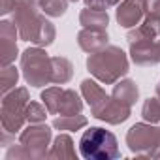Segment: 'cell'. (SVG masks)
<instances>
[{
  "label": "cell",
  "instance_id": "obj_15",
  "mask_svg": "<svg viewBox=\"0 0 160 160\" xmlns=\"http://www.w3.org/2000/svg\"><path fill=\"white\" fill-rule=\"evenodd\" d=\"M96 119L98 121H104L108 124H121V122H124V121L130 119V108L124 106V104H121V102H117L111 96V100L108 102V106L104 108V111Z\"/></svg>",
  "mask_w": 160,
  "mask_h": 160
},
{
  "label": "cell",
  "instance_id": "obj_29",
  "mask_svg": "<svg viewBox=\"0 0 160 160\" xmlns=\"http://www.w3.org/2000/svg\"><path fill=\"white\" fill-rule=\"evenodd\" d=\"M15 4L17 0H0V13L2 15H8L15 10Z\"/></svg>",
  "mask_w": 160,
  "mask_h": 160
},
{
  "label": "cell",
  "instance_id": "obj_8",
  "mask_svg": "<svg viewBox=\"0 0 160 160\" xmlns=\"http://www.w3.org/2000/svg\"><path fill=\"white\" fill-rule=\"evenodd\" d=\"M130 58L138 66H154L160 64V38L141 40L130 43Z\"/></svg>",
  "mask_w": 160,
  "mask_h": 160
},
{
  "label": "cell",
  "instance_id": "obj_25",
  "mask_svg": "<svg viewBox=\"0 0 160 160\" xmlns=\"http://www.w3.org/2000/svg\"><path fill=\"white\" fill-rule=\"evenodd\" d=\"M47 113H49L47 108H43L42 104H38V102H28V106H27V122H30V124L45 122Z\"/></svg>",
  "mask_w": 160,
  "mask_h": 160
},
{
  "label": "cell",
  "instance_id": "obj_22",
  "mask_svg": "<svg viewBox=\"0 0 160 160\" xmlns=\"http://www.w3.org/2000/svg\"><path fill=\"white\" fill-rule=\"evenodd\" d=\"M17 81H19V70L13 64L2 66V72H0V89H2V94L13 91Z\"/></svg>",
  "mask_w": 160,
  "mask_h": 160
},
{
  "label": "cell",
  "instance_id": "obj_23",
  "mask_svg": "<svg viewBox=\"0 0 160 160\" xmlns=\"http://www.w3.org/2000/svg\"><path fill=\"white\" fill-rule=\"evenodd\" d=\"M62 91L64 89H60V87H49V89H45L43 92H42V102H43V106L47 108V111L51 113V115H57L58 113V104H60V94H62Z\"/></svg>",
  "mask_w": 160,
  "mask_h": 160
},
{
  "label": "cell",
  "instance_id": "obj_28",
  "mask_svg": "<svg viewBox=\"0 0 160 160\" xmlns=\"http://www.w3.org/2000/svg\"><path fill=\"white\" fill-rule=\"evenodd\" d=\"M121 0H85V6L89 8H100V10H108L113 6H119Z\"/></svg>",
  "mask_w": 160,
  "mask_h": 160
},
{
  "label": "cell",
  "instance_id": "obj_14",
  "mask_svg": "<svg viewBox=\"0 0 160 160\" xmlns=\"http://www.w3.org/2000/svg\"><path fill=\"white\" fill-rule=\"evenodd\" d=\"M111 96H113L117 102H121V104L132 108V106L139 100V89H138L136 81H132V79H119V81L113 85Z\"/></svg>",
  "mask_w": 160,
  "mask_h": 160
},
{
  "label": "cell",
  "instance_id": "obj_19",
  "mask_svg": "<svg viewBox=\"0 0 160 160\" xmlns=\"http://www.w3.org/2000/svg\"><path fill=\"white\" fill-rule=\"evenodd\" d=\"M51 62H53L51 83H57V85L68 83L72 79V75H73V64L64 57H51Z\"/></svg>",
  "mask_w": 160,
  "mask_h": 160
},
{
  "label": "cell",
  "instance_id": "obj_27",
  "mask_svg": "<svg viewBox=\"0 0 160 160\" xmlns=\"http://www.w3.org/2000/svg\"><path fill=\"white\" fill-rule=\"evenodd\" d=\"M143 6H145V15L147 17L160 19V0H143Z\"/></svg>",
  "mask_w": 160,
  "mask_h": 160
},
{
  "label": "cell",
  "instance_id": "obj_16",
  "mask_svg": "<svg viewBox=\"0 0 160 160\" xmlns=\"http://www.w3.org/2000/svg\"><path fill=\"white\" fill-rule=\"evenodd\" d=\"M47 158H55V160H77L73 139L68 134H58L55 138L53 145H51V151H49Z\"/></svg>",
  "mask_w": 160,
  "mask_h": 160
},
{
  "label": "cell",
  "instance_id": "obj_5",
  "mask_svg": "<svg viewBox=\"0 0 160 160\" xmlns=\"http://www.w3.org/2000/svg\"><path fill=\"white\" fill-rule=\"evenodd\" d=\"M30 102L28 91L25 87H15L13 91L2 94V108H0V122L2 130L17 134L27 122V106Z\"/></svg>",
  "mask_w": 160,
  "mask_h": 160
},
{
  "label": "cell",
  "instance_id": "obj_6",
  "mask_svg": "<svg viewBox=\"0 0 160 160\" xmlns=\"http://www.w3.org/2000/svg\"><path fill=\"white\" fill-rule=\"evenodd\" d=\"M128 149L141 158H160V126L152 122H136L126 132Z\"/></svg>",
  "mask_w": 160,
  "mask_h": 160
},
{
  "label": "cell",
  "instance_id": "obj_10",
  "mask_svg": "<svg viewBox=\"0 0 160 160\" xmlns=\"http://www.w3.org/2000/svg\"><path fill=\"white\" fill-rule=\"evenodd\" d=\"M145 17V6L143 0H122L115 10V19L124 28L138 27Z\"/></svg>",
  "mask_w": 160,
  "mask_h": 160
},
{
  "label": "cell",
  "instance_id": "obj_11",
  "mask_svg": "<svg viewBox=\"0 0 160 160\" xmlns=\"http://www.w3.org/2000/svg\"><path fill=\"white\" fill-rule=\"evenodd\" d=\"M81 94H83V100L87 102V106L91 108L92 117H98L104 111V108L108 106V102L111 100V96L92 79H83L81 81Z\"/></svg>",
  "mask_w": 160,
  "mask_h": 160
},
{
  "label": "cell",
  "instance_id": "obj_9",
  "mask_svg": "<svg viewBox=\"0 0 160 160\" xmlns=\"http://www.w3.org/2000/svg\"><path fill=\"white\" fill-rule=\"evenodd\" d=\"M17 36H19V30L15 23L12 21L0 23V62H2V66L13 64V60L17 58V53H19Z\"/></svg>",
  "mask_w": 160,
  "mask_h": 160
},
{
  "label": "cell",
  "instance_id": "obj_12",
  "mask_svg": "<svg viewBox=\"0 0 160 160\" xmlns=\"http://www.w3.org/2000/svg\"><path fill=\"white\" fill-rule=\"evenodd\" d=\"M77 43L85 53H96L104 47L109 45V36L108 30H100V28H81L77 32Z\"/></svg>",
  "mask_w": 160,
  "mask_h": 160
},
{
  "label": "cell",
  "instance_id": "obj_13",
  "mask_svg": "<svg viewBox=\"0 0 160 160\" xmlns=\"http://www.w3.org/2000/svg\"><path fill=\"white\" fill-rule=\"evenodd\" d=\"M156 38H160V19L147 17V15H145L143 23H139L138 27H134L126 34L128 43L141 42V40H156Z\"/></svg>",
  "mask_w": 160,
  "mask_h": 160
},
{
  "label": "cell",
  "instance_id": "obj_7",
  "mask_svg": "<svg viewBox=\"0 0 160 160\" xmlns=\"http://www.w3.org/2000/svg\"><path fill=\"white\" fill-rule=\"evenodd\" d=\"M19 143L30 152V158H47L51 145V128L43 122H36L21 130Z\"/></svg>",
  "mask_w": 160,
  "mask_h": 160
},
{
  "label": "cell",
  "instance_id": "obj_30",
  "mask_svg": "<svg viewBox=\"0 0 160 160\" xmlns=\"http://www.w3.org/2000/svg\"><path fill=\"white\" fill-rule=\"evenodd\" d=\"M154 94H156V98L160 100V81L156 83V89H154Z\"/></svg>",
  "mask_w": 160,
  "mask_h": 160
},
{
  "label": "cell",
  "instance_id": "obj_1",
  "mask_svg": "<svg viewBox=\"0 0 160 160\" xmlns=\"http://www.w3.org/2000/svg\"><path fill=\"white\" fill-rule=\"evenodd\" d=\"M42 13L43 12L32 0H17L13 10V23L19 30L21 40L32 42L40 47H47L55 42L57 30L55 25Z\"/></svg>",
  "mask_w": 160,
  "mask_h": 160
},
{
  "label": "cell",
  "instance_id": "obj_4",
  "mask_svg": "<svg viewBox=\"0 0 160 160\" xmlns=\"http://www.w3.org/2000/svg\"><path fill=\"white\" fill-rule=\"evenodd\" d=\"M21 72H23L25 81L30 87L40 89V87L49 85L51 83V77H53L51 57L40 45L28 47L21 55Z\"/></svg>",
  "mask_w": 160,
  "mask_h": 160
},
{
  "label": "cell",
  "instance_id": "obj_20",
  "mask_svg": "<svg viewBox=\"0 0 160 160\" xmlns=\"http://www.w3.org/2000/svg\"><path fill=\"white\" fill-rule=\"evenodd\" d=\"M87 117L85 115H60L53 121V128L57 130H64V132H75L87 126Z\"/></svg>",
  "mask_w": 160,
  "mask_h": 160
},
{
  "label": "cell",
  "instance_id": "obj_26",
  "mask_svg": "<svg viewBox=\"0 0 160 160\" xmlns=\"http://www.w3.org/2000/svg\"><path fill=\"white\" fill-rule=\"evenodd\" d=\"M19 158H30V152H28L21 143L10 147L8 152H6V160H19Z\"/></svg>",
  "mask_w": 160,
  "mask_h": 160
},
{
  "label": "cell",
  "instance_id": "obj_18",
  "mask_svg": "<svg viewBox=\"0 0 160 160\" xmlns=\"http://www.w3.org/2000/svg\"><path fill=\"white\" fill-rule=\"evenodd\" d=\"M83 111V100L73 89H64L60 94L58 113L57 115H79Z\"/></svg>",
  "mask_w": 160,
  "mask_h": 160
},
{
  "label": "cell",
  "instance_id": "obj_21",
  "mask_svg": "<svg viewBox=\"0 0 160 160\" xmlns=\"http://www.w3.org/2000/svg\"><path fill=\"white\" fill-rule=\"evenodd\" d=\"M32 2L47 15V17H62L68 10L70 0H32Z\"/></svg>",
  "mask_w": 160,
  "mask_h": 160
},
{
  "label": "cell",
  "instance_id": "obj_24",
  "mask_svg": "<svg viewBox=\"0 0 160 160\" xmlns=\"http://www.w3.org/2000/svg\"><path fill=\"white\" fill-rule=\"evenodd\" d=\"M141 117H143V121H147V122L160 124V100H158L156 96H154V98H147V100L143 102Z\"/></svg>",
  "mask_w": 160,
  "mask_h": 160
},
{
  "label": "cell",
  "instance_id": "obj_3",
  "mask_svg": "<svg viewBox=\"0 0 160 160\" xmlns=\"http://www.w3.org/2000/svg\"><path fill=\"white\" fill-rule=\"evenodd\" d=\"M79 152L87 160H115L121 156L115 134L106 128L91 126L79 139Z\"/></svg>",
  "mask_w": 160,
  "mask_h": 160
},
{
  "label": "cell",
  "instance_id": "obj_31",
  "mask_svg": "<svg viewBox=\"0 0 160 160\" xmlns=\"http://www.w3.org/2000/svg\"><path fill=\"white\" fill-rule=\"evenodd\" d=\"M70 2H77V0H70Z\"/></svg>",
  "mask_w": 160,
  "mask_h": 160
},
{
  "label": "cell",
  "instance_id": "obj_17",
  "mask_svg": "<svg viewBox=\"0 0 160 160\" xmlns=\"http://www.w3.org/2000/svg\"><path fill=\"white\" fill-rule=\"evenodd\" d=\"M79 25L83 28H100V30H106L108 25H109V15L106 10H100V8H85L79 13Z\"/></svg>",
  "mask_w": 160,
  "mask_h": 160
},
{
  "label": "cell",
  "instance_id": "obj_2",
  "mask_svg": "<svg viewBox=\"0 0 160 160\" xmlns=\"http://www.w3.org/2000/svg\"><path fill=\"white\" fill-rule=\"evenodd\" d=\"M128 57L117 45H108L87 57V70L104 85H115L128 73Z\"/></svg>",
  "mask_w": 160,
  "mask_h": 160
}]
</instances>
